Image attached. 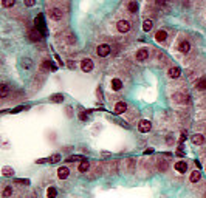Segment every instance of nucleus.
Listing matches in <instances>:
<instances>
[{
  "label": "nucleus",
  "instance_id": "nucleus-6",
  "mask_svg": "<svg viewBox=\"0 0 206 198\" xmlns=\"http://www.w3.org/2000/svg\"><path fill=\"white\" fill-rule=\"evenodd\" d=\"M81 68H82L84 73H90L91 70H93V60L91 59H84L82 62H81Z\"/></svg>",
  "mask_w": 206,
  "mask_h": 198
},
{
  "label": "nucleus",
  "instance_id": "nucleus-7",
  "mask_svg": "<svg viewBox=\"0 0 206 198\" xmlns=\"http://www.w3.org/2000/svg\"><path fill=\"white\" fill-rule=\"evenodd\" d=\"M48 16L53 20H59V19H62V11L59 8H51V9H48Z\"/></svg>",
  "mask_w": 206,
  "mask_h": 198
},
{
  "label": "nucleus",
  "instance_id": "nucleus-12",
  "mask_svg": "<svg viewBox=\"0 0 206 198\" xmlns=\"http://www.w3.org/2000/svg\"><path fill=\"white\" fill-rule=\"evenodd\" d=\"M167 75H169V78H172V79H177V78H180V75H181V70H180L178 67H172V68H169Z\"/></svg>",
  "mask_w": 206,
  "mask_h": 198
},
{
  "label": "nucleus",
  "instance_id": "nucleus-30",
  "mask_svg": "<svg viewBox=\"0 0 206 198\" xmlns=\"http://www.w3.org/2000/svg\"><path fill=\"white\" fill-rule=\"evenodd\" d=\"M48 159H50V162L56 164V162H59V161H61V155H59V153H54V155H51Z\"/></svg>",
  "mask_w": 206,
  "mask_h": 198
},
{
  "label": "nucleus",
  "instance_id": "nucleus-43",
  "mask_svg": "<svg viewBox=\"0 0 206 198\" xmlns=\"http://www.w3.org/2000/svg\"><path fill=\"white\" fill-rule=\"evenodd\" d=\"M184 139H186V135H184V133H183V135H181V138H180V142H183V141H184Z\"/></svg>",
  "mask_w": 206,
  "mask_h": 198
},
{
  "label": "nucleus",
  "instance_id": "nucleus-44",
  "mask_svg": "<svg viewBox=\"0 0 206 198\" xmlns=\"http://www.w3.org/2000/svg\"><path fill=\"white\" fill-rule=\"evenodd\" d=\"M67 113H68V116H71V109L70 107H67Z\"/></svg>",
  "mask_w": 206,
  "mask_h": 198
},
{
  "label": "nucleus",
  "instance_id": "nucleus-33",
  "mask_svg": "<svg viewBox=\"0 0 206 198\" xmlns=\"http://www.w3.org/2000/svg\"><path fill=\"white\" fill-rule=\"evenodd\" d=\"M84 157H79V155H75V157H70L68 158V161H84Z\"/></svg>",
  "mask_w": 206,
  "mask_h": 198
},
{
  "label": "nucleus",
  "instance_id": "nucleus-25",
  "mask_svg": "<svg viewBox=\"0 0 206 198\" xmlns=\"http://www.w3.org/2000/svg\"><path fill=\"white\" fill-rule=\"evenodd\" d=\"M42 68H43V70H53V71H54V70H56V65H53L50 60H43Z\"/></svg>",
  "mask_w": 206,
  "mask_h": 198
},
{
  "label": "nucleus",
  "instance_id": "nucleus-32",
  "mask_svg": "<svg viewBox=\"0 0 206 198\" xmlns=\"http://www.w3.org/2000/svg\"><path fill=\"white\" fill-rule=\"evenodd\" d=\"M2 5L3 8H11L14 5V0H2Z\"/></svg>",
  "mask_w": 206,
  "mask_h": 198
},
{
  "label": "nucleus",
  "instance_id": "nucleus-9",
  "mask_svg": "<svg viewBox=\"0 0 206 198\" xmlns=\"http://www.w3.org/2000/svg\"><path fill=\"white\" fill-rule=\"evenodd\" d=\"M175 170L180 172V173H186V170H188V162H186V161H177V162H175Z\"/></svg>",
  "mask_w": 206,
  "mask_h": 198
},
{
  "label": "nucleus",
  "instance_id": "nucleus-31",
  "mask_svg": "<svg viewBox=\"0 0 206 198\" xmlns=\"http://www.w3.org/2000/svg\"><path fill=\"white\" fill-rule=\"evenodd\" d=\"M158 169H160V170H163V172L167 169V162H166L164 159H160V161H158Z\"/></svg>",
  "mask_w": 206,
  "mask_h": 198
},
{
  "label": "nucleus",
  "instance_id": "nucleus-36",
  "mask_svg": "<svg viewBox=\"0 0 206 198\" xmlns=\"http://www.w3.org/2000/svg\"><path fill=\"white\" fill-rule=\"evenodd\" d=\"M67 65H68V68H71V70H73V68H75V67H76V65H75V62H73V60H68V62H67Z\"/></svg>",
  "mask_w": 206,
  "mask_h": 198
},
{
  "label": "nucleus",
  "instance_id": "nucleus-23",
  "mask_svg": "<svg viewBox=\"0 0 206 198\" xmlns=\"http://www.w3.org/2000/svg\"><path fill=\"white\" fill-rule=\"evenodd\" d=\"M79 172H87L88 169H90V162L87 161V159H84V161H81V164H79Z\"/></svg>",
  "mask_w": 206,
  "mask_h": 198
},
{
  "label": "nucleus",
  "instance_id": "nucleus-41",
  "mask_svg": "<svg viewBox=\"0 0 206 198\" xmlns=\"http://www.w3.org/2000/svg\"><path fill=\"white\" fill-rule=\"evenodd\" d=\"M96 94H98L99 98H102V91H101V88H98V91H96Z\"/></svg>",
  "mask_w": 206,
  "mask_h": 198
},
{
  "label": "nucleus",
  "instance_id": "nucleus-13",
  "mask_svg": "<svg viewBox=\"0 0 206 198\" xmlns=\"http://www.w3.org/2000/svg\"><path fill=\"white\" fill-rule=\"evenodd\" d=\"M110 87H112L113 91H120L123 88V82H121V79L115 78V79H112V82H110Z\"/></svg>",
  "mask_w": 206,
  "mask_h": 198
},
{
  "label": "nucleus",
  "instance_id": "nucleus-39",
  "mask_svg": "<svg viewBox=\"0 0 206 198\" xmlns=\"http://www.w3.org/2000/svg\"><path fill=\"white\" fill-rule=\"evenodd\" d=\"M144 153H146V155H150V153H154V149H146Z\"/></svg>",
  "mask_w": 206,
  "mask_h": 198
},
{
  "label": "nucleus",
  "instance_id": "nucleus-4",
  "mask_svg": "<svg viewBox=\"0 0 206 198\" xmlns=\"http://www.w3.org/2000/svg\"><path fill=\"white\" fill-rule=\"evenodd\" d=\"M150 128H152V122L147 121V119H143V121L138 124V130H140L141 133H147V132H150Z\"/></svg>",
  "mask_w": 206,
  "mask_h": 198
},
{
  "label": "nucleus",
  "instance_id": "nucleus-15",
  "mask_svg": "<svg viewBox=\"0 0 206 198\" xmlns=\"http://www.w3.org/2000/svg\"><path fill=\"white\" fill-rule=\"evenodd\" d=\"M166 39H167V33H166L164 30H158V31L155 33V40H157V42L161 43V42H164Z\"/></svg>",
  "mask_w": 206,
  "mask_h": 198
},
{
  "label": "nucleus",
  "instance_id": "nucleus-22",
  "mask_svg": "<svg viewBox=\"0 0 206 198\" xmlns=\"http://www.w3.org/2000/svg\"><path fill=\"white\" fill-rule=\"evenodd\" d=\"M195 88L197 90H206V78H200L195 84Z\"/></svg>",
  "mask_w": 206,
  "mask_h": 198
},
{
  "label": "nucleus",
  "instance_id": "nucleus-26",
  "mask_svg": "<svg viewBox=\"0 0 206 198\" xmlns=\"http://www.w3.org/2000/svg\"><path fill=\"white\" fill-rule=\"evenodd\" d=\"M8 91H9V90H8V85H6V84H2V85H0V96H2V98H6V96H8Z\"/></svg>",
  "mask_w": 206,
  "mask_h": 198
},
{
  "label": "nucleus",
  "instance_id": "nucleus-10",
  "mask_svg": "<svg viewBox=\"0 0 206 198\" xmlns=\"http://www.w3.org/2000/svg\"><path fill=\"white\" fill-rule=\"evenodd\" d=\"M127 110V104L124 102V101H120V102H116V105H115V113L116 115H121Z\"/></svg>",
  "mask_w": 206,
  "mask_h": 198
},
{
  "label": "nucleus",
  "instance_id": "nucleus-37",
  "mask_svg": "<svg viewBox=\"0 0 206 198\" xmlns=\"http://www.w3.org/2000/svg\"><path fill=\"white\" fill-rule=\"evenodd\" d=\"M79 119H81V121H85V119H87V116H85V113H84V112L79 113Z\"/></svg>",
  "mask_w": 206,
  "mask_h": 198
},
{
  "label": "nucleus",
  "instance_id": "nucleus-28",
  "mask_svg": "<svg viewBox=\"0 0 206 198\" xmlns=\"http://www.w3.org/2000/svg\"><path fill=\"white\" fill-rule=\"evenodd\" d=\"M11 195H12V187H11V186H6V187L3 189V197L8 198V197H11Z\"/></svg>",
  "mask_w": 206,
  "mask_h": 198
},
{
  "label": "nucleus",
  "instance_id": "nucleus-45",
  "mask_svg": "<svg viewBox=\"0 0 206 198\" xmlns=\"http://www.w3.org/2000/svg\"><path fill=\"white\" fill-rule=\"evenodd\" d=\"M158 2V5H164V0H157Z\"/></svg>",
  "mask_w": 206,
  "mask_h": 198
},
{
  "label": "nucleus",
  "instance_id": "nucleus-17",
  "mask_svg": "<svg viewBox=\"0 0 206 198\" xmlns=\"http://www.w3.org/2000/svg\"><path fill=\"white\" fill-rule=\"evenodd\" d=\"M68 173H70V170H68L67 167H59V169H57V176H59L61 180H65V178L68 176Z\"/></svg>",
  "mask_w": 206,
  "mask_h": 198
},
{
  "label": "nucleus",
  "instance_id": "nucleus-20",
  "mask_svg": "<svg viewBox=\"0 0 206 198\" xmlns=\"http://www.w3.org/2000/svg\"><path fill=\"white\" fill-rule=\"evenodd\" d=\"M2 175H3V176H12V175H14V169L5 166V167L2 169Z\"/></svg>",
  "mask_w": 206,
  "mask_h": 198
},
{
  "label": "nucleus",
  "instance_id": "nucleus-18",
  "mask_svg": "<svg viewBox=\"0 0 206 198\" xmlns=\"http://www.w3.org/2000/svg\"><path fill=\"white\" fill-rule=\"evenodd\" d=\"M50 102H54V104H61V102H64V94H51L50 96Z\"/></svg>",
  "mask_w": 206,
  "mask_h": 198
},
{
  "label": "nucleus",
  "instance_id": "nucleus-24",
  "mask_svg": "<svg viewBox=\"0 0 206 198\" xmlns=\"http://www.w3.org/2000/svg\"><path fill=\"white\" fill-rule=\"evenodd\" d=\"M152 27H154V22H152L150 19L144 20V23H143V30H144V31H150V30H152Z\"/></svg>",
  "mask_w": 206,
  "mask_h": 198
},
{
  "label": "nucleus",
  "instance_id": "nucleus-35",
  "mask_svg": "<svg viewBox=\"0 0 206 198\" xmlns=\"http://www.w3.org/2000/svg\"><path fill=\"white\" fill-rule=\"evenodd\" d=\"M16 183H17V184H30L28 180H16Z\"/></svg>",
  "mask_w": 206,
  "mask_h": 198
},
{
  "label": "nucleus",
  "instance_id": "nucleus-34",
  "mask_svg": "<svg viewBox=\"0 0 206 198\" xmlns=\"http://www.w3.org/2000/svg\"><path fill=\"white\" fill-rule=\"evenodd\" d=\"M23 3H25L27 6H34V3H36V0H23Z\"/></svg>",
  "mask_w": 206,
  "mask_h": 198
},
{
  "label": "nucleus",
  "instance_id": "nucleus-14",
  "mask_svg": "<svg viewBox=\"0 0 206 198\" xmlns=\"http://www.w3.org/2000/svg\"><path fill=\"white\" fill-rule=\"evenodd\" d=\"M30 39L33 40V42H39V40H42V33L36 28V30H31L30 31Z\"/></svg>",
  "mask_w": 206,
  "mask_h": 198
},
{
  "label": "nucleus",
  "instance_id": "nucleus-8",
  "mask_svg": "<svg viewBox=\"0 0 206 198\" xmlns=\"http://www.w3.org/2000/svg\"><path fill=\"white\" fill-rule=\"evenodd\" d=\"M147 57H149V50H147V48H141V50L136 51V60H138V62H143V60H146Z\"/></svg>",
  "mask_w": 206,
  "mask_h": 198
},
{
  "label": "nucleus",
  "instance_id": "nucleus-3",
  "mask_svg": "<svg viewBox=\"0 0 206 198\" xmlns=\"http://www.w3.org/2000/svg\"><path fill=\"white\" fill-rule=\"evenodd\" d=\"M172 99H174L175 102H178V104H188V102H189V96L184 94V93H174Z\"/></svg>",
  "mask_w": 206,
  "mask_h": 198
},
{
  "label": "nucleus",
  "instance_id": "nucleus-16",
  "mask_svg": "<svg viewBox=\"0 0 206 198\" xmlns=\"http://www.w3.org/2000/svg\"><path fill=\"white\" fill-rule=\"evenodd\" d=\"M192 142H194L195 146H202V144L205 142V136H203V135H199V133H195V135L192 136Z\"/></svg>",
  "mask_w": 206,
  "mask_h": 198
},
{
  "label": "nucleus",
  "instance_id": "nucleus-1",
  "mask_svg": "<svg viewBox=\"0 0 206 198\" xmlns=\"http://www.w3.org/2000/svg\"><path fill=\"white\" fill-rule=\"evenodd\" d=\"M96 54H98L99 57H105V56H109V54H110V45H107V43H101V45L96 48Z\"/></svg>",
  "mask_w": 206,
  "mask_h": 198
},
{
  "label": "nucleus",
  "instance_id": "nucleus-29",
  "mask_svg": "<svg viewBox=\"0 0 206 198\" xmlns=\"http://www.w3.org/2000/svg\"><path fill=\"white\" fill-rule=\"evenodd\" d=\"M129 11L130 12H136L138 11V3L136 2H130L129 3Z\"/></svg>",
  "mask_w": 206,
  "mask_h": 198
},
{
  "label": "nucleus",
  "instance_id": "nucleus-42",
  "mask_svg": "<svg viewBox=\"0 0 206 198\" xmlns=\"http://www.w3.org/2000/svg\"><path fill=\"white\" fill-rule=\"evenodd\" d=\"M56 60H57V62H59V64H61V65H64V64H62V60H61V57H59V56H57V54H56Z\"/></svg>",
  "mask_w": 206,
  "mask_h": 198
},
{
  "label": "nucleus",
  "instance_id": "nucleus-40",
  "mask_svg": "<svg viewBox=\"0 0 206 198\" xmlns=\"http://www.w3.org/2000/svg\"><path fill=\"white\" fill-rule=\"evenodd\" d=\"M47 161H50V159H37L36 162H37V164H43V162H47Z\"/></svg>",
  "mask_w": 206,
  "mask_h": 198
},
{
  "label": "nucleus",
  "instance_id": "nucleus-21",
  "mask_svg": "<svg viewBox=\"0 0 206 198\" xmlns=\"http://www.w3.org/2000/svg\"><path fill=\"white\" fill-rule=\"evenodd\" d=\"M202 178V173H200V169L199 170H194L192 173H191V183H197L199 180Z\"/></svg>",
  "mask_w": 206,
  "mask_h": 198
},
{
  "label": "nucleus",
  "instance_id": "nucleus-11",
  "mask_svg": "<svg viewBox=\"0 0 206 198\" xmlns=\"http://www.w3.org/2000/svg\"><path fill=\"white\" fill-rule=\"evenodd\" d=\"M189 50H191V43L188 40H181L178 45V51L180 53H189Z\"/></svg>",
  "mask_w": 206,
  "mask_h": 198
},
{
  "label": "nucleus",
  "instance_id": "nucleus-5",
  "mask_svg": "<svg viewBox=\"0 0 206 198\" xmlns=\"http://www.w3.org/2000/svg\"><path fill=\"white\" fill-rule=\"evenodd\" d=\"M116 28L120 33H129L130 31V22L129 20H120L116 23Z\"/></svg>",
  "mask_w": 206,
  "mask_h": 198
},
{
  "label": "nucleus",
  "instance_id": "nucleus-27",
  "mask_svg": "<svg viewBox=\"0 0 206 198\" xmlns=\"http://www.w3.org/2000/svg\"><path fill=\"white\" fill-rule=\"evenodd\" d=\"M56 195H57V191L54 187H48L47 189V197L48 198H56Z\"/></svg>",
  "mask_w": 206,
  "mask_h": 198
},
{
  "label": "nucleus",
  "instance_id": "nucleus-19",
  "mask_svg": "<svg viewBox=\"0 0 206 198\" xmlns=\"http://www.w3.org/2000/svg\"><path fill=\"white\" fill-rule=\"evenodd\" d=\"M20 64H22V68H25V70H30V68H31V65H33V62H31V59H30V57H23Z\"/></svg>",
  "mask_w": 206,
  "mask_h": 198
},
{
  "label": "nucleus",
  "instance_id": "nucleus-2",
  "mask_svg": "<svg viewBox=\"0 0 206 198\" xmlns=\"http://www.w3.org/2000/svg\"><path fill=\"white\" fill-rule=\"evenodd\" d=\"M34 23H36V28L41 31L42 34H45V33H47V30H45L47 27H45V22H43V14H39V16L34 19Z\"/></svg>",
  "mask_w": 206,
  "mask_h": 198
},
{
  "label": "nucleus",
  "instance_id": "nucleus-38",
  "mask_svg": "<svg viewBox=\"0 0 206 198\" xmlns=\"http://www.w3.org/2000/svg\"><path fill=\"white\" fill-rule=\"evenodd\" d=\"M20 110H23V107H17V109H14V110H12L11 113H19Z\"/></svg>",
  "mask_w": 206,
  "mask_h": 198
}]
</instances>
